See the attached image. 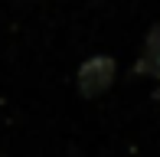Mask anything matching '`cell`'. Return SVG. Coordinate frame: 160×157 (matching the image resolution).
Listing matches in <instances>:
<instances>
[{
  "label": "cell",
  "instance_id": "2",
  "mask_svg": "<svg viewBox=\"0 0 160 157\" xmlns=\"http://www.w3.org/2000/svg\"><path fill=\"white\" fill-rule=\"evenodd\" d=\"M134 72L144 75V78H160V23L147 33L144 49H141V59L134 62Z\"/></svg>",
  "mask_w": 160,
  "mask_h": 157
},
{
  "label": "cell",
  "instance_id": "1",
  "mask_svg": "<svg viewBox=\"0 0 160 157\" xmlns=\"http://www.w3.org/2000/svg\"><path fill=\"white\" fill-rule=\"evenodd\" d=\"M114 72H118V66H114L111 56H92V59H85L82 66H78V95L82 98H98L105 95L108 89H111L114 82Z\"/></svg>",
  "mask_w": 160,
  "mask_h": 157
}]
</instances>
